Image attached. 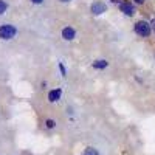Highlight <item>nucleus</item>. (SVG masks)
Wrapping results in <instances>:
<instances>
[{
	"instance_id": "nucleus-1",
	"label": "nucleus",
	"mask_w": 155,
	"mask_h": 155,
	"mask_svg": "<svg viewBox=\"0 0 155 155\" xmlns=\"http://www.w3.org/2000/svg\"><path fill=\"white\" fill-rule=\"evenodd\" d=\"M16 34H17V28L14 25L5 23L0 27V39H3V41H9V39L16 37Z\"/></svg>"
},
{
	"instance_id": "nucleus-2",
	"label": "nucleus",
	"mask_w": 155,
	"mask_h": 155,
	"mask_svg": "<svg viewBox=\"0 0 155 155\" xmlns=\"http://www.w3.org/2000/svg\"><path fill=\"white\" fill-rule=\"evenodd\" d=\"M152 31V27H150V23H147L146 20H138L135 23V33L141 37H149Z\"/></svg>"
},
{
	"instance_id": "nucleus-3",
	"label": "nucleus",
	"mask_w": 155,
	"mask_h": 155,
	"mask_svg": "<svg viewBox=\"0 0 155 155\" xmlns=\"http://www.w3.org/2000/svg\"><path fill=\"white\" fill-rule=\"evenodd\" d=\"M118 5H120V9L124 12L126 16H134L135 14V8H134V5L129 2V0H121Z\"/></svg>"
},
{
	"instance_id": "nucleus-4",
	"label": "nucleus",
	"mask_w": 155,
	"mask_h": 155,
	"mask_svg": "<svg viewBox=\"0 0 155 155\" xmlns=\"http://www.w3.org/2000/svg\"><path fill=\"white\" fill-rule=\"evenodd\" d=\"M90 11H92L95 16H99V14L107 11V6H106L104 2H95V3H92V6H90Z\"/></svg>"
},
{
	"instance_id": "nucleus-5",
	"label": "nucleus",
	"mask_w": 155,
	"mask_h": 155,
	"mask_svg": "<svg viewBox=\"0 0 155 155\" xmlns=\"http://www.w3.org/2000/svg\"><path fill=\"white\" fill-rule=\"evenodd\" d=\"M74 36H76V31L71 27H65V28L62 30V37L65 39V41H73Z\"/></svg>"
},
{
	"instance_id": "nucleus-6",
	"label": "nucleus",
	"mask_w": 155,
	"mask_h": 155,
	"mask_svg": "<svg viewBox=\"0 0 155 155\" xmlns=\"http://www.w3.org/2000/svg\"><path fill=\"white\" fill-rule=\"evenodd\" d=\"M61 95H62V90H61V88L51 90V92L48 93V101H50V102H56V101H59Z\"/></svg>"
},
{
	"instance_id": "nucleus-7",
	"label": "nucleus",
	"mask_w": 155,
	"mask_h": 155,
	"mask_svg": "<svg viewBox=\"0 0 155 155\" xmlns=\"http://www.w3.org/2000/svg\"><path fill=\"white\" fill-rule=\"evenodd\" d=\"M107 65H109V62L106 59H98V61L93 62V68H96V70H102V68H106Z\"/></svg>"
},
{
	"instance_id": "nucleus-8",
	"label": "nucleus",
	"mask_w": 155,
	"mask_h": 155,
	"mask_svg": "<svg viewBox=\"0 0 155 155\" xmlns=\"http://www.w3.org/2000/svg\"><path fill=\"white\" fill-rule=\"evenodd\" d=\"M82 155H99V153H98V150H96L95 147H87Z\"/></svg>"
},
{
	"instance_id": "nucleus-9",
	"label": "nucleus",
	"mask_w": 155,
	"mask_h": 155,
	"mask_svg": "<svg viewBox=\"0 0 155 155\" xmlns=\"http://www.w3.org/2000/svg\"><path fill=\"white\" fill-rule=\"evenodd\" d=\"M8 9V5H6V2L5 0H0V16L3 14V12Z\"/></svg>"
},
{
	"instance_id": "nucleus-10",
	"label": "nucleus",
	"mask_w": 155,
	"mask_h": 155,
	"mask_svg": "<svg viewBox=\"0 0 155 155\" xmlns=\"http://www.w3.org/2000/svg\"><path fill=\"white\" fill-rule=\"evenodd\" d=\"M45 126H47L48 129H53V127L56 126V123H54L53 120H47V121H45Z\"/></svg>"
},
{
	"instance_id": "nucleus-11",
	"label": "nucleus",
	"mask_w": 155,
	"mask_h": 155,
	"mask_svg": "<svg viewBox=\"0 0 155 155\" xmlns=\"http://www.w3.org/2000/svg\"><path fill=\"white\" fill-rule=\"evenodd\" d=\"M59 68H61V73H62V76H67V71H65V67H64V64H62V62L59 64Z\"/></svg>"
},
{
	"instance_id": "nucleus-12",
	"label": "nucleus",
	"mask_w": 155,
	"mask_h": 155,
	"mask_svg": "<svg viewBox=\"0 0 155 155\" xmlns=\"http://www.w3.org/2000/svg\"><path fill=\"white\" fill-rule=\"evenodd\" d=\"M150 27H152V31L155 33V19H153V20L150 22Z\"/></svg>"
},
{
	"instance_id": "nucleus-13",
	"label": "nucleus",
	"mask_w": 155,
	"mask_h": 155,
	"mask_svg": "<svg viewBox=\"0 0 155 155\" xmlns=\"http://www.w3.org/2000/svg\"><path fill=\"white\" fill-rule=\"evenodd\" d=\"M31 2H33V3H36V5H41V3L44 2V0H31Z\"/></svg>"
},
{
	"instance_id": "nucleus-14",
	"label": "nucleus",
	"mask_w": 155,
	"mask_h": 155,
	"mask_svg": "<svg viewBox=\"0 0 155 155\" xmlns=\"http://www.w3.org/2000/svg\"><path fill=\"white\" fill-rule=\"evenodd\" d=\"M135 2H137V3H140V5H141V3H144V2H146V0H135Z\"/></svg>"
},
{
	"instance_id": "nucleus-15",
	"label": "nucleus",
	"mask_w": 155,
	"mask_h": 155,
	"mask_svg": "<svg viewBox=\"0 0 155 155\" xmlns=\"http://www.w3.org/2000/svg\"><path fill=\"white\" fill-rule=\"evenodd\" d=\"M112 2H113V3H120V2H121V0H112Z\"/></svg>"
},
{
	"instance_id": "nucleus-16",
	"label": "nucleus",
	"mask_w": 155,
	"mask_h": 155,
	"mask_svg": "<svg viewBox=\"0 0 155 155\" xmlns=\"http://www.w3.org/2000/svg\"><path fill=\"white\" fill-rule=\"evenodd\" d=\"M59 2H64V3H67V2H70V0H59Z\"/></svg>"
}]
</instances>
